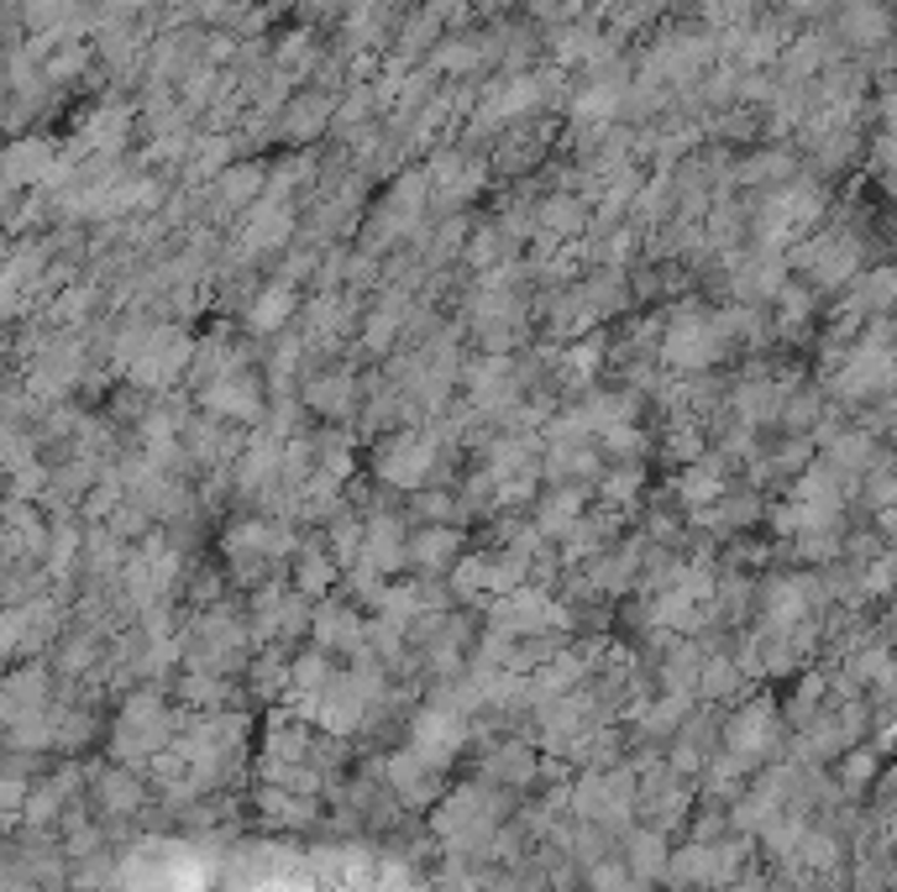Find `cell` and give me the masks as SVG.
<instances>
[{
  "label": "cell",
  "mask_w": 897,
  "mask_h": 892,
  "mask_svg": "<svg viewBox=\"0 0 897 892\" xmlns=\"http://www.w3.org/2000/svg\"><path fill=\"white\" fill-rule=\"evenodd\" d=\"M494 624H499L504 635H525V641H536V635H546V630H568L572 615L557 604V598H546L540 589L520 583L514 594H504L499 604H494Z\"/></svg>",
  "instance_id": "1"
},
{
  "label": "cell",
  "mask_w": 897,
  "mask_h": 892,
  "mask_svg": "<svg viewBox=\"0 0 897 892\" xmlns=\"http://www.w3.org/2000/svg\"><path fill=\"white\" fill-rule=\"evenodd\" d=\"M431 468H436V436H420V431H404L378 451V478L394 488H420V478Z\"/></svg>",
  "instance_id": "2"
},
{
  "label": "cell",
  "mask_w": 897,
  "mask_h": 892,
  "mask_svg": "<svg viewBox=\"0 0 897 892\" xmlns=\"http://www.w3.org/2000/svg\"><path fill=\"white\" fill-rule=\"evenodd\" d=\"M169 741V714H163V704L158 698H132L126 704V714H121V741L116 751L121 756H132V761H142V756H152L158 745Z\"/></svg>",
  "instance_id": "3"
},
{
  "label": "cell",
  "mask_w": 897,
  "mask_h": 892,
  "mask_svg": "<svg viewBox=\"0 0 897 892\" xmlns=\"http://www.w3.org/2000/svg\"><path fill=\"white\" fill-rule=\"evenodd\" d=\"M205 405H210V416L258 420V410H263V388H258V379H252L247 368H232L221 384L205 388Z\"/></svg>",
  "instance_id": "4"
},
{
  "label": "cell",
  "mask_w": 897,
  "mask_h": 892,
  "mask_svg": "<svg viewBox=\"0 0 897 892\" xmlns=\"http://www.w3.org/2000/svg\"><path fill=\"white\" fill-rule=\"evenodd\" d=\"M410 562L425 567V572L462 562V535L451 531V525H425L420 535H410Z\"/></svg>",
  "instance_id": "5"
},
{
  "label": "cell",
  "mask_w": 897,
  "mask_h": 892,
  "mask_svg": "<svg viewBox=\"0 0 897 892\" xmlns=\"http://www.w3.org/2000/svg\"><path fill=\"white\" fill-rule=\"evenodd\" d=\"M289 315H295V289H289V284H273V289H263V295L252 299L247 326L252 331H278Z\"/></svg>",
  "instance_id": "6"
},
{
  "label": "cell",
  "mask_w": 897,
  "mask_h": 892,
  "mask_svg": "<svg viewBox=\"0 0 897 892\" xmlns=\"http://www.w3.org/2000/svg\"><path fill=\"white\" fill-rule=\"evenodd\" d=\"M315 635L326 646H347V652H362V620L352 609H321L315 615Z\"/></svg>",
  "instance_id": "7"
},
{
  "label": "cell",
  "mask_w": 897,
  "mask_h": 892,
  "mask_svg": "<svg viewBox=\"0 0 897 892\" xmlns=\"http://www.w3.org/2000/svg\"><path fill=\"white\" fill-rule=\"evenodd\" d=\"M577 509H583V488H557V494H546V505H540V531L568 535L572 525H577Z\"/></svg>",
  "instance_id": "8"
},
{
  "label": "cell",
  "mask_w": 897,
  "mask_h": 892,
  "mask_svg": "<svg viewBox=\"0 0 897 892\" xmlns=\"http://www.w3.org/2000/svg\"><path fill=\"white\" fill-rule=\"evenodd\" d=\"M304 399H310L321 416H341V410H352V379L326 373V379H315V384L304 388Z\"/></svg>",
  "instance_id": "9"
},
{
  "label": "cell",
  "mask_w": 897,
  "mask_h": 892,
  "mask_svg": "<svg viewBox=\"0 0 897 892\" xmlns=\"http://www.w3.org/2000/svg\"><path fill=\"white\" fill-rule=\"evenodd\" d=\"M95 793H100V803H105L111 814H126V808H137V803H142V782H137L132 772H105Z\"/></svg>",
  "instance_id": "10"
},
{
  "label": "cell",
  "mask_w": 897,
  "mask_h": 892,
  "mask_svg": "<svg viewBox=\"0 0 897 892\" xmlns=\"http://www.w3.org/2000/svg\"><path fill=\"white\" fill-rule=\"evenodd\" d=\"M258 803H263V814H269V819H278V825H295V830L315 819V803H310V798H284L278 788H263V793H258Z\"/></svg>",
  "instance_id": "11"
},
{
  "label": "cell",
  "mask_w": 897,
  "mask_h": 892,
  "mask_svg": "<svg viewBox=\"0 0 897 892\" xmlns=\"http://www.w3.org/2000/svg\"><path fill=\"white\" fill-rule=\"evenodd\" d=\"M677 488H683V499H688V505H703V499H714V494H719V468H714V462H698V468H688V473H683V483H677Z\"/></svg>",
  "instance_id": "12"
},
{
  "label": "cell",
  "mask_w": 897,
  "mask_h": 892,
  "mask_svg": "<svg viewBox=\"0 0 897 892\" xmlns=\"http://www.w3.org/2000/svg\"><path fill=\"white\" fill-rule=\"evenodd\" d=\"M295 572H299V594L310 598V594H321V589H326V583H331V572H336V567H331L326 557H321V552H304Z\"/></svg>",
  "instance_id": "13"
},
{
  "label": "cell",
  "mask_w": 897,
  "mask_h": 892,
  "mask_svg": "<svg viewBox=\"0 0 897 892\" xmlns=\"http://www.w3.org/2000/svg\"><path fill=\"white\" fill-rule=\"evenodd\" d=\"M677 719H683V698L672 704V693H666L657 709L646 714V730H651V735H672V730H677Z\"/></svg>",
  "instance_id": "14"
},
{
  "label": "cell",
  "mask_w": 897,
  "mask_h": 892,
  "mask_svg": "<svg viewBox=\"0 0 897 892\" xmlns=\"http://www.w3.org/2000/svg\"><path fill=\"white\" fill-rule=\"evenodd\" d=\"M247 189H258V169H232V174L221 178V195H226V206H241V200H252Z\"/></svg>",
  "instance_id": "15"
},
{
  "label": "cell",
  "mask_w": 897,
  "mask_h": 892,
  "mask_svg": "<svg viewBox=\"0 0 897 892\" xmlns=\"http://www.w3.org/2000/svg\"><path fill=\"white\" fill-rule=\"evenodd\" d=\"M598 357H603V342H577V347L568 352V373L572 379H588V373L598 368Z\"/></svg>",
  "instance_id": "16"
},
{
  "label": "cell",
  "mask_w": 897,
  "mask_h": 892,
  "mask_svg": "<svg viewBox=\"0 0 897 892\" xmlns=\"http://www.w3.org/2000/svg\"><path fill=\"white\" fill-rule=\"evenodd\" d=\"M635 488H640V473H635V468H620V473L603 478V494H609V505H625V499H635Z\"/></svg>",
  "instance_id": "17"
},
{
  "label": "cell",
  "mask_w": 897,
  "mask_h": 892,
  "mask_svg": "<svg viewBox=\"0 0 897 892\" xmlns=\"http://www.w3.org/2000/svg\"><path fill=\"white\" fill-rule=\"evenodd\" d=\"M451 494H415V515H431V520H441V515H451Z\"/></svg>",
  "instance_id": "18"
}]
</instances>
